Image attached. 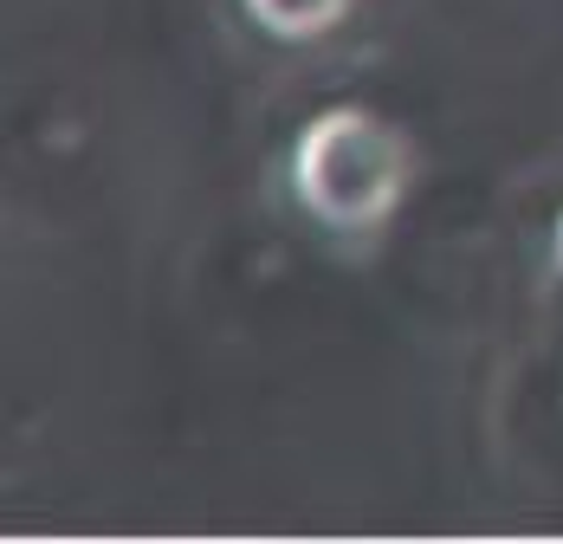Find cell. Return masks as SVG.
Returning <instances> with one entry per match:
<instances>
[{
	"label": "cell",
	"mask_w": 563,
	"mask_h": 544,
	"mask_svg": "<svg viewBox=\"0 0 563 544\" xmlns=\"http://www.w3.org/2000/svg\"><path fill=\"white\" fill-rule=\"evenodd\" d=\"M356 0H246V13L273 33V40H324Z\"/></svg>",
	"instance_id": "2"
},
{
	"label": "cell",
	"mask_w": 563,
	"mask_h": 544,
	"mask_svg": "<svg viewBox=\"0 0 563 544\" xmlns=\"http://www.w3.org/2000/svg\"><path fill=\"white\" fill-rule=\"evenodd\" d=\"M408 168H415L408 163V137L395 123H383L363 105H338V110H318L298 130L291 188L324 227L369 233L401 208Z\"/></svg>",
	"instance_id": "1"
},
{
	"label": "cell",
	"mask_w": 563,
	"mask_h": 544,
	"mask_svg": "<svg viewBox=\"0 0 563 544\" xmlns=\"http://www.w3.org/2000/svg\"><path fill=\"white\" fill-rule=\"evenodd\" d=\"M551 260H558V272H563V220H558V240H551Z\"/></svg>",
	"instance_id": "3"
}]
</instances>
